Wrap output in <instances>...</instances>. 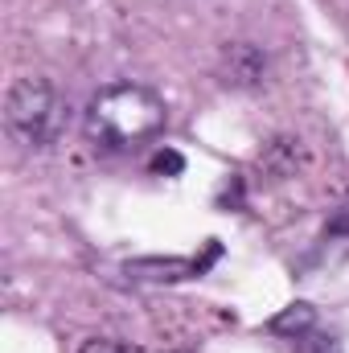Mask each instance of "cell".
<instances>
[{
  "mask_svg": "<svg viewBox=\"0 0 349 353\" xmlns=\"http://www.w3.org/2000/svg\"><path fill=\"white\" fill-rule=\"evenodd\" d=\"M169 107L152 87L111 83L87 103V136L107 152H128L165 132Z\"/></svg>",
  "mask_w": 349,
  "mask_h": 353,
  "instance_id": "cell-1",
  "label": "cell"
},
{
  "mask_svg": "<svg viewBox=\"0 0 349 353\" xmlns=\"http://www.w3.org/2000/svg\"><path fill=\"white\" fill-rule=\"evenodd\" d=\"M58 119H62V103H58V90H54L50 79L21 74L8 87V94H4V128L25 148H46L58 136Z\"/></svg>",
  "mask_w": 349,
  "mask_h": 353,
  "instance_id": "cell-2",
  "label": "cell"
},
{
  "mask_svg": "<svg viewBox=\"0 0 349 353\" xmlns=\"http://www.w3.org/2000/svg\"><path fill=\"white\" fill-rule=\"evenodd\" d=\"M308 329H317V312H312V304H292V308H283L275 321H271V333H279V337H300V333H308Z\"/></svg>",
  "mask_w": 349,
  "mask_h": 353,
  "instance_id": "cell-3",
  "label": "cell"
},
{
  "mask_svg": "<svg viewBox=\"0 0 349 353\" xmlns=\"http://www.w3.org/2000/svg\"><path fill=\"white\" fill-rule=\"evenodd\" d=\"M296 353H346V350H341V341H337L333 333L308 329V333H300V337H296Z\"/></svg>",
  "mask_w": 349,
  "mask_h": 353,
  "instance_id": "cell-4",
  "label": "cell"
},
{
  "mask_svg": "<svg viewBox=\"0 0 349 353\" xmlns=\"http://www.w3.org/2000/svg\"><path fill=\"white\" fill-rule=\"evenodd\" d=\"M181 169H185V161H181V152H173V148H165V152L152 157V173H181Z\"/></svg>",
  "mask_w": 349,
  "mask_h": 353,
  "instance_id": "cell-5",
  "label": "cell"
},
{
  "mask_svg": "<svg viewBox=\"0 0 349 353\" xmlns=\"http://www.w3.org/2000/svg\"><path fill=\"white\" fill-rule=\"evenodd\" d=\"M79 353H128V350H123L119 341H107V337H90V341H87V345H83Z\"/></svg>",
  "mask_w": 349,
  "mask_h": 353,
  "instance_id": "cell-6",
  "label": "cell"
}]
</instances>
